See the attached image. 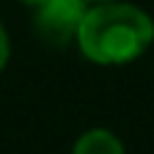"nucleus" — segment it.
<instances>
[{
  "label": "nucleus",
  "mask_w": 154,
  "mask_h": 154,
  "mask_svg": "<svg viewBox=\"0 0 154 154\" xmlns=\"http://www.w3.org/2000/svg\"><path fill=\"white\" fill-rule=\"evenodd\" d=\"M151 42V17L129 3H102L96 8H88L77 30V44L83 55L105 66L127 63L143 55Z\"/></svg>",
  "instance_id": "obj_1"
},
{
  "label": "nucleus",
  "mask_w": 154,
  "mask_h": 154,
  "mask_svg": "<svg viewBox=\"0 0 154 154\" xmlns=\"http://www.w3.org/2000/svg\"><path fill=\"white\" fill-rule=\"evenodd\" d=\"M88 11V0H47L36 8V30L50 44H66L77 36Z\"/></svg>",
  "instance_id": "obj_2"
},
{
  "label": "nucleus",
  "mask_w": 154,
  "mask_h": 154,
  "mask_svg": "<svg viewBox=\"0 0 154 154\" xmlns=\"http://www.w3.org/2000/svg\"><path fill=\"white\" fill-rule=\"evenodd\" d=\"M74 154H124L121 140L107 129H91L85 132L74 146Z\"/></svg>",
  "instance_id": "obj_3"
},
{
  "label": "nucleus",
  "mask_w": 154,
  "mask_h": 154,
  "mask_svg": "<svg viewBox=\"0 0 154 154\" xmlns=\"http://www.w3.org/2000/svg\"><path fill=\"white\" fill-rule=\"evenodd\" d=\"M6 61H8V36L3 30V25H0V69L6 66Z\"/></svg>",
  "instance_id": "obj_4"
},
{
  "label": "nucleus",
  "mask_w": 154,
  "mask_h": 154,
  "mask_svg": "<svg viewBox=\"0 0 154 154\" xmlns=\"http://www.w3.org/2000/svg\"><path fill=\"white\" fill-rule=\"evenodd\" d=\"M22 3H28V6H33V8H38L42 3H47V0H22Z\"/></svg>",
  "instance_id": "obj_5"
},
{
  "label": "nucleus",
  "mask_w": 154,
  "mask_h": 154,
  "mask_svg": "<svg viewBox=\"0 0 154 154\" xmlns=\"http://www.w3.org/2000/svg\"><path fill=\"white\" fill-rule=\"evenodd\" d=\"M96 3H105V0H96Z\"/></svg>",
  "instance_id": "obj_6"
}]
</instances>
